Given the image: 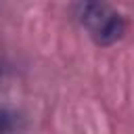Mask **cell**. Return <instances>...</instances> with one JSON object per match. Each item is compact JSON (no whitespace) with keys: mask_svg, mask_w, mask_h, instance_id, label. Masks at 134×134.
I'll use <instances>...</instances> for the list:
<instances>
[{"mask_svg":"<svg viewBox=\"0 0 134 134\" xmlns=\"http://www.w3.org/2000/svg\"><path fill=\"white\" fill-rule=\"evenodd\" d=\"M19 128V115L0 107V132H13Z\"/></svg>","mask_w":134,"mask_h":134,"instance_id":"obj_2","label":"cell"},{"mask_svg":"<svg viewBox=\"0 0 134 134\" xmlns=\"http://www.w3.org/2000/svg\"><path fill=\"white\" fill-rule=\"evenodd\" d=\"M73 13L82 27L100 46L117 42L126 31L124 17L117 10H113V6L107 0H75Z\"/></svg>","mask_w":134,"mask_h":134,"instance_id":"obj_1","label":"cell"}]
</instances>
